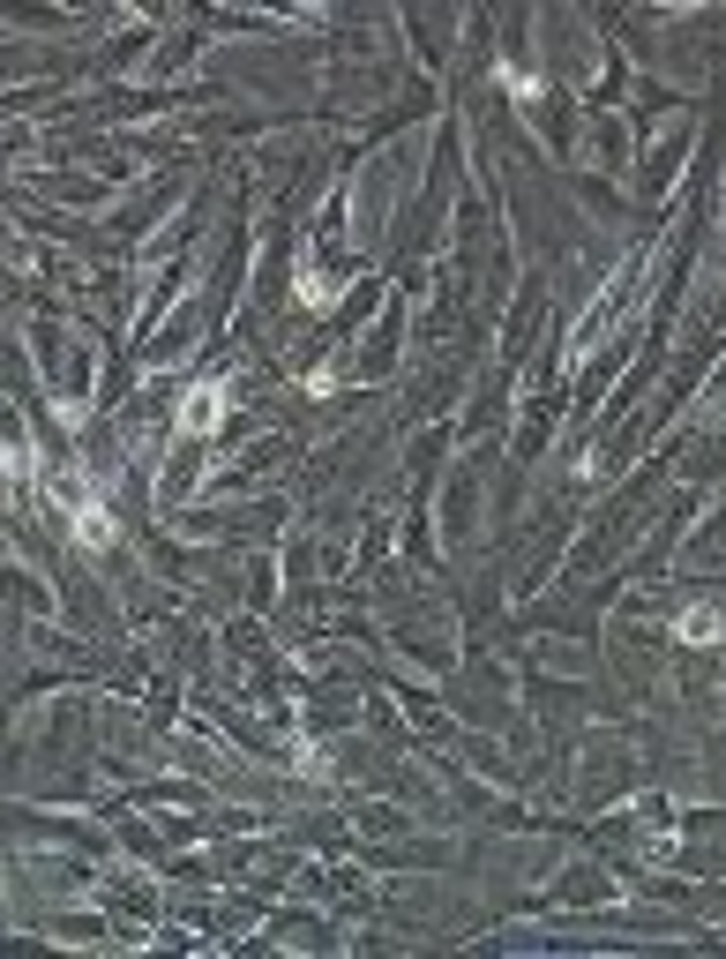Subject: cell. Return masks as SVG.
Returning a JSON list of instances; mask_svg holds the SVG:
<instances>
[{
  "mask_svg": "<svg viewBox=\"0 0 726 959\" xmlns=\"http://www.w3.org/2000/svg\"><path fill=\"white\" fill-rule=\"evenodd\" d=\"M674 630H682L689 645H704V638H712V630H719V614H712V608H689L682 622H674Z\"/></svg>",
  "mask_w": 726,
  "mask_h": 959,
  "instance_id": "2",
  "label": "cell"
},
{
  "mask_svg": "<svg viewBox=\"0 0 726 959\" xmlns=\"http://www.w3.org/2000/svg\"><path fill=\"white\" fill-rule=\"evenodd\" d=\"M217 405H225V391H217V383H203V391L180 405V428H188V436H211V428H217Z\"/></svg>",
  "mask_w": 726,
  "mask_h": 959,
  "instance_id": "1",
  "label": "cell"
}]
</instances>
